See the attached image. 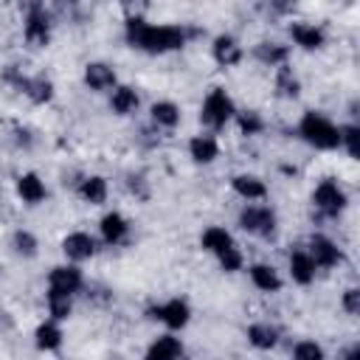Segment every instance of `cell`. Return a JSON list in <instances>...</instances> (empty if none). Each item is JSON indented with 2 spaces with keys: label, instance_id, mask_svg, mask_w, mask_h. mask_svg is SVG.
<instances>
[{
  "label": "cell",
  "instance_id": "2e32d148",
  "mask_svg": "<svg viewBox=\"0 0 360 360\" xmlns=\"http://www.w3.org/2000/svg\"><path fill=\"white\" fill-rule=\"evenodd\" d=\"M250 278H253V284H256L259 290H264V292H276V290L281 287L278 273H276L273 267H267V264H253V267H250Z\"/></svg>",
  "mask_w": 360,
  "mask_h": 360
},
{
  "label": "cell",
  "instance_id": "7402d4cb",
  "mask_svg": "<svg viewBox=\"0 0 360 360\" xmlns=\"http://www.w3.org/2000/svg\"><path fill=\"white\" fill-rule=\"evenodd\" d=\"M292 39L301 45V48H321L323 42V34L315 28V25H292Z\"/></svg>",
  "mask_w": 360,
  "mask_h": 360
},
{
  "label": "cell",
  "instance_id": "f546056e",
  "mask_svg": "<svg viewBox=\"0 0 360 360\" xmlns=\"http://www.w3.org/2000/svg\"><path fill=\"white\" fill-rule=\"evenodd\" d=\"M259 59L262 62H270V65H276V62H284V56H287V51L284 48H278V45H259Z\"/></svg>",
  "mask_w": 360,
  "mask_h": 360
},
{
  "label": "cell",
  "instance_id": "f1b7e54d",
  "mask_svg": "<svg viewBox=\"0 0 360 360\" xmlns=\"http://www.w3.org/2000/svg\"><path fill=\"white\" fill-rule=\"evenodd\" d=\"M22 87H25V93H28L34 101H48V98H51V84H48L45 79H37V82H25Z\"/></svg>",
  "mask_w": 360,
  "mask_h": 360
},
{
  "label": "cell",
  "instance_id": "8fae6325",
  "mask_svg": "<svg viewBox=\"0 0 360 360\" xmlns=\"http://www.w3.org/2000/svg\"><path fill=\"white\" fill-rule=\"evenodd\" d=\"M180 352H183L180 340H177V338H172V335H163V338H158V340L149 346L146 360H177V357H180Z\"/></svg>",
  "mask_w": 360,
  "mask_h": 360
},
{
  "label": "cell",
  "instance_id": "7a4b0ae2",
  "mask_svg": "<svg viewBox=\"0 0 360 360\" xmlns=\"http://www.w3.org/2000/svg\"><path fill=\"white\" fill-rule=\"evenodd\" d=\"M298 129H301L304 141L312 143V146H318V149H335V146H340V129L329 118H323L318 112H307L301 118V127Z\"/></svg>",
  "mask_w": 360,
  "mask_h": 360
},
{
  "label": "cell",
  "instance_id": "603a6c76",
  "mask_svg": "<svg viewBox=\"0 0 360 360\" xmlns=\"http://www.w3.org/2000/svg\"><path fill=\"white\" fill-rule=\"evenodd\" d=\"M79 194H82V200H87V202H104V197H107V183H104L101 177H87V180H82Z\"/></svg>",
  "mask_w": 360,
  "mask_h": 360
},
{
  "label": "cell",
  "instance_id": "52a82bcc",
  "mask_svg": "<svg viewBox=\"0 0 360 360\" xmlns=\"http://www.w3.org/2000/svg\"><path fill=\"white\" fill-rule=\"evenodd\" d=\"M62 250L68 253V259H76V262H82V259H90L93 256V250H96V242H93V236H87V233H70V236H65V242H62Z\"/></svg>",
  "mask_w": 360,
  "mask_h": 360
},
{
  "label": "cell",
  "instance_id": "836d02e7",
  "mask_svg": "<svg viewBox=\"0 0 360 360\" xmlns=\"http://www.w3.org/2000/svg\"><path fill=\"white\" fill-rule=\"evenodd\" d=\"M14 245H17V250H20V253H25V256H34V250H37L34 236H31V233H25V231L14 236Z\"/></svg>",
  "mask_w": 360,
  "mask_h": 360
},
{
  "label": "cell",
  "instance_id": "30bf717a",
  "mask_svg": "<svg viewBox=\"0 0 360 360\" xmlns=\"http://www.w3.org/2000/svg\"><path fill=\"white\" fill-rule=\"evenodd\" d=\"M25 37L31 45H45L48 42V17L42 8H31L25 20Z\"/></svg>",
  "mask_w": 360,
  "mask_h": 360
},
{
  "label": "cell",
  "instance_id": "4316f807",
  "mask_svg": "<svg viewBox=\"0 0 360 360\" xmlns=\"http://www.w3.org/2000/svg\"><path fill=\"white\" fill-rule=\"evenodd\" d=\"M48 309H51L53 318H68V315H70V295L51 290V292H48Z\"/></svg>",
  "mask_w": 360,
  "mask_h": 360
},
{
  "label": "cell",
  "instance_id": "cb8c5ba5",
  "mask_svg": "<svg viewBox=\"0 0 360 360\" xmlns=\"http://www.w3.org/2000/svg\"><path fill=\"white\" fill-rule=\"evenodd\" d=\"M135 107H138V96H135L132 87H118V90L112 93V110H115L118 115H127V112H132Z\"/></svg>",
  "mask_w": 360,
  "mask_h": 360
},
{
  "label": "cell",
  "instance_id": "d6a6232c",
  "mask_svg": "<svg viewBox=\"0 0 360 360\" xmlns=\"http://www.w3.org/2000/svg\"><path fill=\"white\" fill-rule=\"evenodd\" d=\"M357 127H346V129H340V143H346V149H349V155L352 158H357Z\"/></svg>",
  "mask_w": 360,
  "mask_h": 360
},
{
  "label": "cell",
  "instance_id": "d6986e66",
  "mask_svg": "<svg viewBox=\"0 0 360 360\" xmlns=\"http://www.w3.org/2000/svg\"><path fill=\"white\" fill-rule=\"evenodd\" d=\"M233 245V239H231V233L225 231V228H208L205 233H202V248L205 250H211V253H222V250H228Z\"/></svg>",
  "mask_w": 360,
  "mask_h": 360
},
{
  "label": "cell",
  "instance_id": "44dd1931",
  "mask_svg": "<svg viewBox=\"0 0 360 360\" xmlns=\"http://www.w3.org/2000/svg\"><path fill=\"white\" fill-rule=\"evenodd\" d=\"M248 340H250L256 349H270V346H276L278 335H276V329L267 326V323H253V326L248 329Z\"/></svg>",
  "mask_w": 360,
  "mask_h": 360
},
{
  "label": "cell",
  "instance_id": "83f0119b",
  "mask_svg": "<svg viewBox=\"0 0 360 360\" xmlns=\"http://www.w3.org/2000/svg\"><path fill=\"white\" fill-rule=\"evenodd\" d=\"M295 360H323V349L315 340H301L295 346Z\"/></svg>",
  "mask_w": 360,
  "mask_h": 360
},
{
  "label": "cell",
  "instance_id": "5bb4252c",
  "mask_svg": "<svg viewBox=\"0 0 360 360\" xmlns=\"http://www.w3.org/2000/svg\"><path fill=\"white\" fill-rule=\"evenodd\" d=\"M239 56H242V48L236 45V39H231V37H217V42H214V59H217L219 65H236Z\"/></svg>",
  "mask_w": 360,
  "mask_h": 360
},
{
  "label": "cell",
  "instance_id": "9c48e42d",
  "mask_svg": "<svg viewBox=\"0 0 360 360\" xmlns=\"http://www.w3.org/2000/svg\"><path fill=\"white\" fill-rule=\"evenodd\" d=\"M155 318H160V321H163L166 326H172V329H180V326H186V321H188V304L180 301V298H174V301L158 307V309H155Z\"/></svg>",
  "mask_w": 360,
  "mask_h": 360
},
{
  "label": "cell",
  "instance_id": "3957f363",
  "mask_svg": "<svg viewBox=\"0 0 360 360\" xmlns=\"http://www.w3.org/2000/svg\"><path fill=\"white\" fill-rule=\"evenodd\" d=\"M231 115H233V101L225 96V90H211L208 98L202 101V112H200L202 124H208V127H222Z\"/></svg>",
  "mask_w": 360,
  "mask_h": 360
},
{
  "label": "cell",
  "instance_id": "484cf974",
  "mask_svg": "<svg viewBox=\"0 0 360 360\" xmlns=\"http://www.w3.org/2000/svg\"><path fill=\"white\" fill-rule=\"evenodd\" d=\"M59 343H62V332L56 329V323H42V326L37 329V346H39V349L51 352V349H56Z\"/></svg>",
  "mask_w": 360,
  "mask_h": 360
},
{
  "label": "cell",
  "instance_id": "1f68e13d",
  "mask_svg": "<svg viewBox=\"0 0 360 360\" xmlns=\"http://www.w3.org/2000/svg\"><path fill=\"white\" fill-rule=\"evenodd\" d=\"M219 264H222L225 270H231V273H233V270H239V267H242V253L231 245L228 250H222V253H219Z\"/></svg>",
  "mask_w": 360,
  "mask_h": 360
},
{
  "label": "cell",
  "instance_id": "d590c367",
  "mask_svg": "<svg viewBox=\"0 0 360 360\" xmlns=\"http://www.w3.org/2000/svg\"><path fill=\"white\" fill-rule=\"evenodd\" d=\"M357 298H360V292H357V290H346V295H343V307H346L352 315H354V312H357V307H360V304H357Z\"/></svg>",
  "mask_w": 360,
  "mask_h": 360
},
{
  "label": "cell",
  "instance_id": "4dcf8cb0",
  "mask_svg": "<svg viewBox=\"0 0 360 360\" xmlns=\"http://www.w3.org/2000/svg\"><path fill=\"white\" fill-rule=\"evenodd\" d=\"M276 84H278V93H281V96H295V93H298V82H295V76H292L287 68H281Z\"/></svg>",
  "mask_w": 360,
  "mask_h": 360
},
{
  "label": "cell",
  "instance_id": "8992f818",
  "mask_svg": "<svg viewBox=\"0 0 360 360\" xmlns=\"http://www.w3.org/2000/svg\"><path fill=\"white\" fill-rule=\"evenodd\" d=\"M82 287V273L76 267H53L51 270V290L53 292H76Z\"/></svg>",
  "mask_w": 360,
  "mask_h": 360
},
{
  "label": "cell",
  "instance_id": "4fadbf2b",
  "mask_svg": "<svg viewBox=\"0 0 360 360\" xmlns=\"http://www.w3.org/2000/svg\"><path fill=\"white\" fill-rule=\"evenodd\" d=\"M233 191H236L239 197H245V200H262V197L267 194L264 183H262L259 177H253V174H239V177H233Z\"/></svg>",
  "mask_w": 360,
  "mask_h": 360
},
{
  "label": "cell",
  "instance_id": "ac0fdd59",
  "mask_svg": "<svg viewBox=\"0 0 360 360\" xmlns=\"http://www.w3.org/2000/svg\"><path fill=\"white\" fill-rule=\"evenodd\" d=\"M17 191H20V197L25 202H39L45 197V186H42V180L37 174H22L17 180Z\"/></svg>",
  "mask_w": 360,
  "mask_h": 360
},
{
  "label": "cell",
  "instance_id": "e575fe53",
  "mask_svg": "<svg viewBox=\"0 0 360 360\" xmlns=\"http://www.w3.org/2000/svg\"><path fill=\"white\" fill-rule=\"evenodd\" d=\"M239 124H242L245 132H256V129H262V121H259L253 112H242V115H239Z\"/></svg>",
  "mask_w": 360,
  "mask_h": 360
},
{
  "label": "cell",
  "instance_id": "7c38bea8",
  "mask_svg": "<svg viewBox=\"0 0 360 360\" xmlns=\"http://www.w3.org/2000/svg\"><path fill=\"white\" fill-rule=\"evenodd\" d=\"M84 82H87L93 90H107V87L115 84V73H112V68H107V65H101V62H93V65H87V70H84Z\"/></svg>",
  "mask_w": 360,
  "mask_h": 360
},
{
  "label": "cell",
  "instance_id": "9a60e30c",
  "mask_svg": "<svg viewBox=\"0 0 360 360\" xmlns=\"http://www.w3.org/2000/svg\"><path fill=\"white\" fill-rule=\"evenodd\" d=\"M290 273L298 284H309L315 278V264H312L309 253H292L290 256Z\"/></svg>",
  "mask_w": 360,
  "mask_h": 360
},
{
  "label": "cell",
  "instance_id": "ffe728a7",
  "mask_svg": "<svg viewBox=\"0 0 360 360\" xmlns=\"http://www.w3.org/2000/svg\"><path fill=\"white\" fill-rule=\"evenodd\" d=\"M127 219L121 217V214H107L104 219H101V233H104V239L107 242H121L124 239V233H127Z\"/></svg>",
  "mask_w": 360,
  "mask_h": 360
},
{
  "label": "cell",
  "instance_id": "ba28073f",
  "mask_svg": "<svg viewBox=\"0 0 360 360\" xmlns=\"http://www.w3.org/2000/svg\"><path fill=\"white\" fill-rule=\"evenodd\" d=\"M309 259H312V264L332 267L340 259V253H338L335 242H329L326 236H312V242H309Z\"/></svg>",
  "mask_w": 360,
  "mask_h": 360
},
{
  "label": "cell",
  "instance_id": "d4e9b609",
  "mask_svg": "<svg viewBox=\"0 0 360 360\" xmlns=\"http://www.w3.org/2000/svg\"><path fill=\"white\" fill-rule=\"evenodd\" d=\"M152 118L160 124V127H174L180 121V110L172 104V101H158L152 107Z\"/></svg>",
  "mask_w": 360,
  "mask_h": 360
},
{
  "label": "cell",
  "instance_id": "6da1fadb",
  "mask_svg": "<svg viewBox=\"0 0 360 360\" xmlns=\"http://www.w3.org/2000/svg\"><path fill=\"white\" fill-rule=\"evenodd\" d=\"M127 34H129V42L143 48V51H152V53H160V51H172V48H180L183 45V31L174 28V25H149L146 20H129L127 22Z\"/></svg>",
  "mask_w": 360,
  "mask_h": 360
},
{
  "label": "cell",
  "instance_id": "e0dca14e",
  "mask_svg": "<svg viewBox=\"0 0 360 360\" xmlns=\"http://www.w3.org/2000/svg\"><path fill=\"white\" fill-rule=\"evenodd\" d=\"M188 152H191V158L197 160V163H211L214 158H217V141L214 138H208V135H197L191 143H188Z\"/></svg>",
  "mask_w": 360,
  "mask_h": 360
},
{
  "label": "cell",
  "instance_id": "277c9868",
  "mask_svg": "<svg viewBox=\"0 0 360 360\" xmlns=\"http://www.w3.org/2000/svg\"><path fill=\"white\" fill-rule=\"evenodd\" d=\"M239 225H242L245 231H250V233H262V236H267V233L273 231V225H276V217H273L270 208L250 205V208H245V211L239 214Z\"/></svg>",
  "mask_w": 360,
  "mask_h": 360
},
{
  "label": "cell",
  "instance_id": "5b68a950",
  "mask_svg": "<svg viewBox=\"0 0 360 360\" xmlns=\"http://www.w3.org/2000/svg\"><path fill=\"white\" fill-rule=\"evenodd\" d=\"M312 200H315V205H318L323 214H338V211L343 208V202H346L343 191H340V188H338L332 180H323V183L315 188Z\"/></svg>",
  "mask_w": 360,
  "mask_h": 360
}]
</instances>
